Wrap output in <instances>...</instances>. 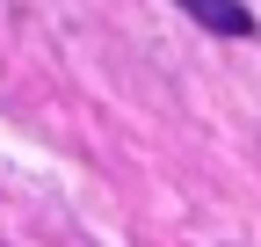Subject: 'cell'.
I'll use <instances>...</instances> for the list:
<instances>
[{"label":"cell","instance_id":"cell-1","mask_svg":"<svg viewBox=\"0 0 261 247\" xmlns=\"http://www.w3.org/2000/svg\"><path fill=\"white\" fill-rule=\"evenodd\" d=\"M181 15H196L203 29H218V37H254V15L240 0H181Z\"/></svg>","mask_w":261,"mask_h":247}]
</instances>
